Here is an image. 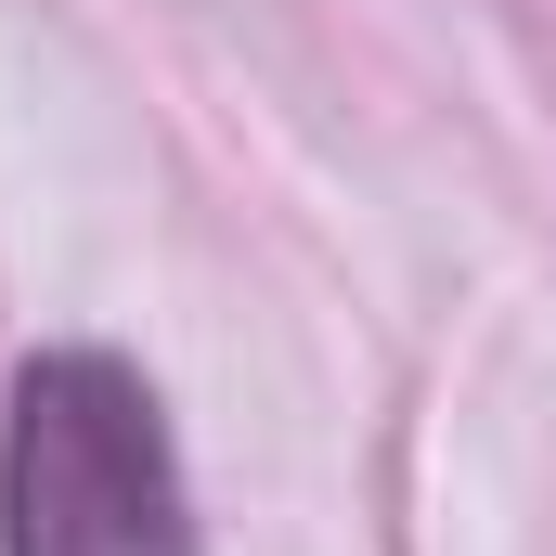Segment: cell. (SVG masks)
Segmentation results:
<instances>
[{"label": "cell", "mask_w": 556, "mask_h": 556, "mask_svg": "<svg viewBox=\"0 0 556 556\" xmlns=\"http://www.w3.org/2000/svg\"><path fill=\"white\" fill-rule=\"evenodd\" d=\"M0 556H194L168 402L117 350H39L0 402Z\"/></svg>", "instance_id": "cell-1"}]
</instances>
